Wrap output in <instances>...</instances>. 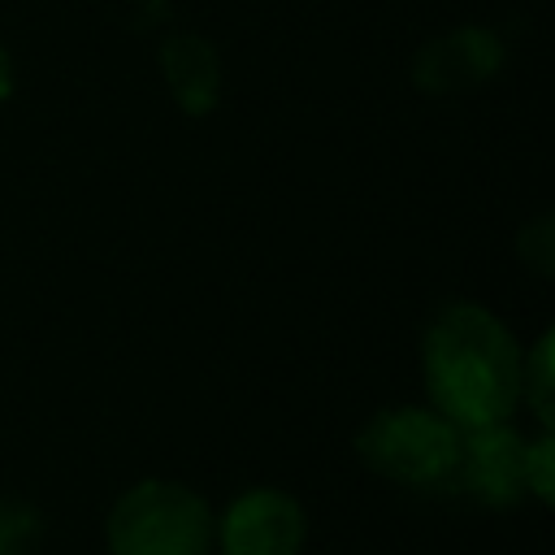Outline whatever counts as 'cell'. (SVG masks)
I'll use <instances>...</instances> for the list:
<instances>
[{
    "mask_svg": "<svg viewBox=\"0 0 555 555\" xmlns=\"http://www.w3.org/2000/svg\"><path fill=\"white\" fill-rule=\"evenodd\" d=\"M421 373L429 408L455 429L512 421L520 408V343L473 299H451L434 312L421 338Z\"/></svg>",
    "mask_w": 555,
    "mask_h": 555,
    "instance_id": "cell-1",
    "label": "cell"
},
{
    "mask_svg": "<svg viewBox=\"0 0 555 555\" xmlns=\"http://www.w3.org/2000/svg\"><path fill=\"white\" fill-rule=\"evenodd\" d=\"M460 434L442 412L395 403L356 429V455L369 473L408 490H451L460 468Z\"/></svg>",
    "mask_w": 555,
    "mask_h": 555,
    "instance_id": "cell-2",
    "label": "cell"
},
{
    "mask_svg": "<svg viewBox=\"0 0 555 555\" xmlns=\"http://www.w3.org/2000/svg\"><path fill=\"white\" fill-rule=\"evenodd\" d=\"M212 507L182 481L147 477L117 494L104 520V542L113 555H208Z\"/></svg>",
    "mask_w": 555,
    "mask_h": 555,
    "instance_id": "cell-3",
    "label": "cell"
},
{
    "mask_svg": "<svg viewBox=\"0 0 555 555\" xmlns=\"http://www.w3.org/2000/svg\"><path fill=\"white\" fill-rule=\"evenodd\" d=\"M308 538V516L295 494L278 486H256L230 499L212 525L221 555H299Z\"/></svg>",
    "mask_w": 555,
    "mask_h": 555,
    "instance_id": "cell-4",
    "label": "cell"
},
{
    "mask_svg": "<svg viewBox=\"0 0 555 555\" xmlns=\"http://www.w3.org/2000/svg\"><path fill=\"white\" fill-rule=\"evenodd\" d=\"M507 52L503 39L490 26H451L434 39H425L412 56V82L425 95H464L486 87L503 69Z\"/></svg>",
    "mask_w": 555,
    "mask_h": 555,
    "instance_id": "cell-5",
    "label": "cell"
},
{
    "mask_svg": "<svg viewBox=\"0 0 555 555\" xmlns=\"http://www.w3.org/2000/svg\"><path fill=\"white\" fill-rule=\"evenodd\" d=\"M525 447L529 438L512 421L464 429L455 486L481 507H516L525 499Z\"/></svg>",
    "mask_w": 555,
    "mask_h": 555,
    "instance_id": "cell-6",
    "label": "cell"
},
{
    "mask_svg": "<svg viewBox=\"0 0 555 555\" xmlns=\"http://www.w3.org/2000/svg\"><path fill=\"white\" fill-rule=\"evenodd\" d=\"M156 61H160V78H165L169 95L178 100V108L186 117H204V113L217 108V100H221V56L204 35H195V30L165 35Z\"/></svg>",
    "mask_w": 555,
    "mask_h": 555,
    "instance_id": "cell-7",
    "label": "cell"
},
{
    "mask_svg": "<svg viewBox=\"0 0 555 555\" xmlns=\"http://www.w3.org/2000/svg\"><path fill=\"white\" fill-rule=\"evenodd\" d=\"M520 403L538 416L542 429L555 425V369H551V330L533 338L529 351H520Z\"/></svg>",
    "mask_w": 555,
    "mask_h": 555,
    "instance_id": "cell-8",
    "label": "cell"
},
{
    "mask_svg": "<svg viewBox=\"0 0 555 555\" xmlns=\"http://www.w3.org/2000/svg\"><path fill=\"white\" fill-rule=\"evenodd\" d=\"M43 542V512L26 499H0V555H35Z\"/></svg>",
    "mask_w": 555,
    "mask_h": 555,
    "instance_id": "cell-9",
    "label": "cell"
},
{
    "mask_svg": "<svg viewBox=\"0 0 555 555\" xmlns=\"http://www.w3.org/2000/svg\"><path fill=\"white\" fill-rule=\"evenodd\" d=\"M516 256L533 278H551V269H555V221H551V212H538L533 221L520 225Z\"/></svg>",
    "mask_w": 555,
    "mask_h": 555,
    "instance_id": "cell-10",
    "label": "cell"
},
{
    "mask_svg": "<svg viewBox=\"0 0 555 555\" xmlns=\"http://www.w3.org/2000/svg\"><path fill=\"white\" fill-rule=\"evenodd\" d=\"M525 494H533L538 503L555 499V434L551 429H542L525 447Z\"/></svg>",
    "mask_w": 555,
    "mask_h": 555,
    "instance_id": "cell-11",
    "label": "cell"
},
{
    "mask_svg": "<svg viewBox=\"0 0 555 555\" xmlns=\"http://www.w3.org/2000/svg\"><path fill=\"white\" fill-rule=\"evenodd\" d=\"M13 95V56H9V48L0 43V104Z\"/></svg>",
    "mask_w": 555,
    "mask_h": 555,
    "instance_id": "cell-12",
    "label": "cell"
}]
</instances>
